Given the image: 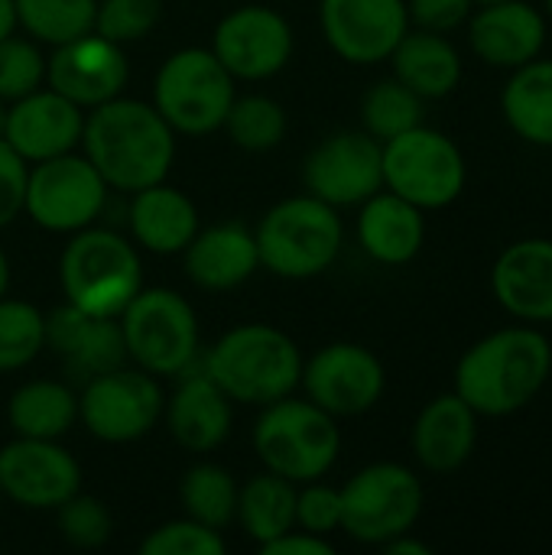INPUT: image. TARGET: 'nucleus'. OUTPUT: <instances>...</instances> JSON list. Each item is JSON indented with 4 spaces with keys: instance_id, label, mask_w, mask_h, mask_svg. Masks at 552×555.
Returning a JSON list of instances; mask_svg holds the SVG:
<instances>
[{
    "instance_id": "1",
    "label": "nucleus",
    "mask_w": 552,
    "mask_h": 555,
    "mask_svg": "<svg viewBox=\"0 0 552 555\" xmlns=\"http://www.w3.org/2000/svg\"><path fill=\"white\" fill-rule=\"evenodd\" d=\"M81 153L114 192H140L166 182L176 163V130L153 101L117 94L85 111Z\"/></svg>"
},
{
    "instance_id": "2",
    "label": "nucleus",
    "mask_w": 552,
    "mask_h": 555,
    "mask_svg": "<svg viewBox=\"0 0 552 555\" xmlns=\"http://www.w3.org/2000/svg\"><path fill=\"white\" fill-rule=\"evenodd\" d=\"M552 374V345L537 325H508L478 338L455 364V393L485 420L527 410Z\"/></svg>"
},
{
    "instance_id": "3",
    "label": "nucleus",
    "mask_w": 552,
    "mask_h": 555,
    "mask_svg": "<svg viewBox=\"0 0 552 555\" xmlns=\"http://www.w3.org/2000/svg\"><path fill=\"white\" fill-rule=\"evenodd\" d=\"M205 374L231 403L270 406L299 390L303 351L277 325L247 322L228 328L205 354Z\"/></svg>"
},
{
    "instance_id": "4",
    "label": "nucleus",
    "mask_w": 552,
    "mask_h": 555,
    "mask_svg": "<svg viewBox=\"0 0 552 555\" xmlns=\"http://www.w3.org/2000/svg\"><path fill=\"white\" fill-rule=\"evenodd\" d=\"M260 270L280 280H312L325 273L345 244L338 208L303 192L277 202L254 228Z\"/></svg>"
},
{
    "instance_id": "5",
    "label": "nucleus",
    "mask_w": 552,
    "mask_h": 555,
    "mask_svg": "<svg viewBox=\"0 0 552 555\" xmlns=\"http://www.w3.org/2000/svg\"><path fill=\"white\" fill-rule=\"evenodd\" d=\"M59 283L65 302L81 312L117 319L143 289V263L133 241L107 228H81L68 234L59 257Z\"/></svg>"
},
{
    "instance_id": "6",
    "label": "nucleus",
    "mask_w": 552,
    "mask_h": 555,
    "mask_svg": "<svg viewBox=\"0 0 552 555\" xmlns=\"http://www.w3.org/2000/svg\"><path fill=\"white\" fill-rule=\"evenodd\" d=\"M251 442L260 465L293 485L325 478L342 455L338 420L293 393L260 406Z\"/></svg>"
},
{
    "instance_id": "7",
    "label": "nucleus",
    "mask_w": 552,
    "mask_h": 555,
    "mask_svg": "<svg viewBox=\"0 0 552 555\" xmlns=\"http://www.w3.org/2000/svg\"><path fill=\"white\" fill-rule=\"evenodd\" d=\"M127 361L153 377H179L198 358L202 328L192 302L169 289H140L117 315Z\"/></svg>"
},
{
    "instance_id": "8",
    "label": "nucleus",
    "mask_w": 552,
    "mask_h": 555,
    "mask_svg": "<svg viewBox=\"0 0 552 555\" xmlns=\"http://www.w3.org/2000/svg\"><path fill=\"white\" fill-rule=\"evenodd\" d=\"M238 81L205 46L176 49L153 78V107L163 120L185 137H208L221 130Z\"/></svg>"
},
{
    "instance_id": "9",
    "label": "nucleus",
    "mask_w": 552,
    "mask_h": 555,
    "mask_svg": "<svg viewBox=\"0 0 552 555\" xmlns=\"http://www.w3.org/2000/svg\"><path fill=\"white\" fill-rule=\"evenodd\" d=\"M381 166L384 189L423 211L455 205L468 182V163L459 143L426 124L381 143Z\"/></svg>"
},
{
    "instance_id": "10",
    "label": "nucleus",
    "mask_w": 552,
    "mask_h": 555,
    "mask_svg": "<svg viewBox=\"0 0 552 555\" xmlns=\"http://www.w3.org/2000/svg\"><path fill=\"white\" fill-rule=\"evenodd\" d=\"M342 491V530L364 546H384L410 533L423 514V481L400 462H374L355 472Z\"/></svg>"
},
{
    "instance_id": "11",
    "label": "nucleus",
    "mask_w": 552,
    "mask_h": 555,
    "mask_svg": "<svg viewBox=\"0 0 552 555\" xmlns=\"http://www.w3.org/2000/svg\"><path fill=\"white\" fill-rule=\"evenodd\" d=\"M166 393L159 377L140 367H114L85 380L78 397V420L104 446H127L156 429Z\"/></svg>"
},
{
    "instance_id": "12",
    "label": "nucleus",
    "mask_w": 552,
    "mask_h": 555,
    "mask_svg": "<svg viewBox=\"0 0 552 555\" xmlns=\"http://www.w3.org/2000/svg\"><path fill=\"white\" fill-rule=\"evenodd\" d=\"M107 202V182L85 153H62L29 166L23 215L49 234L91 228Z\"/></svg>"
},
{
    "instance_id": "13",
    "label": "nucleus",
    "mask_w": 552,
    "mask_h": 555,
    "mask_svg": "<svg viewBox=\"0 0 552 555\" xmlns=\"http://www.w3.org/2000/svg\"><path fill=\"white\" fill-rule=\"evenodd\" d=\"M299 387L306 400L322 406L335 420L364 416L387 390V371L381 358L358 341H332L303 361Z\"/></svg>"
},
{
    "instance_id": "14",
    "label": "nucleus",
    "mask_w": 552,
    "mask_h": 555,
    "mask_svg": "<svg viewBox=\"0 0 552 555\" xmlns=\"http://www.w3.org/2000/svg\"><path fill=\"white\" fill-rule=\"evenodd\" d=\"M208 49L234 81H267L290 65L296 36L280 10L267 3H244L218 20Z\"/></svg>"
},
{
    "instance_id": "15",
    "label": "nucleus",
    "mask_w": 552,
    "mask_h": 555,
    "mask_svg": "<svg viewBox=\"0 0 552 555\" xmlns=\"http://www.w3.org/2000/svg\"><path fill=\"white\" fill-rule=\"evenodd\" d=\"M303 185L332 208H358L384 189L381 140L368 130H338L325 137L303 163Z\"/></svg>"
},
{
    "instance_id": "16",
    "label": "nucleus",
    "mask_w": 552,
    "mask_h": 555,
    "mask_svg": "<svg viewBox=\"0 0 552 555\" xmlns=\"http://www.w3.org/2000/svg\"><path fill=\"white\" fill-rule=\"evenodd\" d=\"M81 491L78 459L59 439L16 436L0 449V494L23 511H55Z\"/></svg>"
},
{
    "instance_id": "17",
    "label": "nucleus",
    "mask_w": 552,
    "mask_h": 555,
    "mask_svg": "<svg viewBox=\"0 0 552 555\" xmlns=\"http://www.w3.org/2000/svg\"><path fill=\"white\" fill-rule=\"evenodd\" d=\"M329 49L351 65L387 62L410 29L407 0H319Z\"/></svg>"
},
{
    "instance_id": "18",
    "label": "nucleus",
    "mask_w": 552,
    "mask_h": 555,
    "mask_svg": "<svg viewBox=\"0 0 552 555\" xmlns=\"http://www.w3.org/2000/svg\"><path fill=\"white\" fill-rule=\"evenodd\" d=\"M127 81L130 62L124 46L104 39L94 29L62 46H52V55L46 59V85L81 111H91L124 94Z\"/></svg>"
},
{
    "instance_id": "19",
    "label": "nucleus",
    "mask_w": 552,
    "mask_h": 555,
    "mask_svg": "<svg viewBox=\"0 0 552 555\" xmlns=\"http://www.w3.org/2000/svg\"><path fill=\"white\" fill-rule=\"evenodd\" d=\"M468 46L491 68H521L543 55L550 20L527 0L478 3L468 16Z\"/></svg>"
},
{
    "instance_id": "20",
    "label": "nucleus",
    "mask_w": 552,
    "mask_h": 555,
    "mask_svg": "<svg viewBox=\"0 0 552 555\" xmlns=\"http://www.w3.org/2000/svg\"><path fill=\"white\" fill-rule=\"evenodd\" d=\"M81 127H85V111L46 85L10 101L3 140L33 166L78 150Z\"/></svg>"
},
{
    "instance_id": "21",
    "label": "nucleus",
    "mask_w": 552,
    "mask_h": 555,
    "mask_svg": "<svg viewBox=\"0 0 552 555\" xmlns=\"http://www.w3.org/2000/svg\"><path fill=\"white\" fill-rule=\"evenodd\" d=\"M491 293L498 306L527 325L552 322V241L521 237L508 244L491 267Z\"/></svg>"
},
{
    "instance_id": "22",
    "label": "nucleus",
    "mask_w": 552,
    "mask_h": 555,
    "mask_svg": "<svg viewBox=\"0 0 552 555\" xmlns=\"http://www.w3.org/2000/svg\"><path fill=\"white\" fill-rule=\"evenodd\" d=\"M46 348L62 358L68 374L78 380L127 364V348L117 319L81 312L72 302H62L46 312Z\"/></svg>"
},
{
    "instance_id": "23",
    "label": "nucleus",
    "mask_w": 552,
    "mask_h": 555,
    "mask_svg": "<svg viewBox=\"0 0 552 555\" xmlns=\"http://www.w3.org/2000/svg\"><path fill=\"white\" fill-rule=\"evenodd\" d=\"M163 420L172 442L185 452L208 455L224 446L234 423V403L202 371H182L179 387L163 403Z\"/></svg>"
},
{
    "instance_id": "24",
    "label": "nucleus",
    "mask_w": 552,
    "mask_h": 555,
    "mask_svg": "<svg viewBox=\"0 0 552 555\" xmlns=\"http://www.w3.org/2000/svg\"><path fill=\"white\" fill-rule=\"evenodd\" d=\"M185 276L205 293H231L260 270L257 237L241 221H218L198 228L182 250Z\"/></svg>"
},
{
    "instance_id": "25",
    "label": "nucleus",
    "mask_w": 552,
    "mask_h": 555,
    "mask_svg": "<svg viewBox=\"0 0 552 555\" xmlns=\"http://www.w3.org/2000/svg\"><path fill=\"white\" fill-rule=\"evenodd\" d=\"M478 413L452 390L429 400L410 433L413 459L429 475L459 472L478 446Z\"/></svg>"
},
{
    "instance_id": "26",
    "label": "nucleus",
    "mask_w": 552,
    "mask_h": 555,
    "mask_svg": "<svg viewBox=\"0 0 552 555\" xmlns=\"http://www.w3.org/2000/svg\"><path fill=\"white\" fill-rule=\"evenodd\" d=\"M358 244L384 267H407L426 244V211L394 195L390 189L374 192L358 205Z\"/></svg>"
},
{
    "instance_id": "27",
    "label": "nucleus",
    "mask_w": 552,
    "mask_h": 555,
    "mask_svg": "<svg viewBox=\"0 0 552 555\" xmlns=\"http://www.w3.org/2000/svg\"><path fill=\"white\" fill-rule=\"evenodd\" d=\"M195 231H198V208L182 189L169 182H156V185L133 192L130 237L137 247L159 254V257H172L185 250Z\"/></svg>"
},
{
    "instance_id": "28",
    "label": "nucleus",
    "mask_w": 552,
    "mask_h": 555,
    "mask_svg": "<svg viewBox=\"0 0 552 555\" xmlns=\"http://www.w3.org/2000/svg\"><path fill=\"white\" fill-rule=\"evenodd\" d=\"M394 65V78L403 81L410 91H416L423 101H442L449 98L462 81V52L446 33L416 29L410 26L397 49L387 59Z\"/></svg>"
},
{
    "instance_id": "29",
    "label": "nucleus",
    "mask_w": 552,
    "mask_h": 555,
    "mask_svg": "<svg viewBox=\"0 0 552 555\" xmlns=\"http://www.w3.org/2000/svg\"><path fill=\"white\" fill-rule=\"evenodd\" d=\"M501 114L524 143L552 150V59L537 55L511 68L501 91Z\"/></svg>"
},
{
    "instance_id": "30",
    "label": "nucleus",
    "mask_w": 552,
    "mask_h": 555,
    "mask_svg": "<svg viewBox=\"0 0 552 555\" xmlns=\"http://www.w3.org/2000/svg\"><path fill=\"white\" fill-rule=\"evenodd\" d=\"M7 423L23 439H62L78 423V393L49 377L26 380L7 400Z\"/></svg>"
},
{
    "instance_id": "31",
    "label": "nucleus",
    "mask_w": 552,
    "mask_h": 555,
    "mask_svg": "<svg viewBox=\"0 0 552 555\" xmlns=\"http://www.w3.org/2000/svg\"><path fill=\"white\" fill-rule=\"evenodd\" d=\"M234 520L257 543V550L267 546L296 527V485L264 468L238 488Z\"/></svg>"
},
{
    "instance_id": "32",
    "label": "nucleus",
    "mask_w": 552,
    "mask_h": 555,
    "mask_svg": "<svg viewBox=\"0 0 552 555\" xmlns=\"http://www.w3.org/2000/svg\"><path fill=\"white\" fill-rule=\"evenodd\" d=\"M238 481L234 475L218 465V462H198L192 468L182 472L179 478V504L182 514L211 527V530H224L234 524V511H238Z\"/></svg>"
},
{
    "instance_id": "33",
    "label": "nucleus",
    "mask_w": 552,
    "mask_h": 555,
    "mask_svg": "<svg viewBox=\"0 0 552 555\" xmlns=\"http://www.w3.org/2000/svg\"><path fill=\"white\" fill-rule=\"evenodd\" d=\"M286 111L270 94H238L228 107L221 130H228L231 143L247 153H270L286 140Z\"/></svg>"
},
{
    "instance_id": "34",
    "label": "nucleus",
    "mask_w": 552,
    "mask_h": 555,
    "mask_svg": "<svg viewBox=\"0 0 552 555\" xmlns=\"http://www.w3.org/2000/svg\"><path fill=\"white\" fill-rule=\"evenodd\" d=\"M423 104L426 101L416 91H410L403 81H397L394 75L381 78L361 98V124H364L361 130L387 143L423 124Z\"/></svg>"
},
{
    "instance_id": "35",
    "label": "nucleus",
    "mask_w": 552,
    "mask_h": 555,
    "mask_svg": "<svg viewBox=\"0 0 552 555\" xmlns=\"http://www.w3.org/2000/svg\"><path fill=\"white\" fill-rule=\"evenodd\" d=\"M16 26L46 46H62L94 29L98 0H13Z\"/></svg>"
},
{
    "instance_id": "36",
    "label": "nucleus",
    "mask_w": 552,
    "mask_h": 555,
    "mask_svg": "<svg viewBox=\"0 0 552 555\" xmlns=\"http://www.w3.org/2000/svg\"><path fill=\"white\" fill-rule=\"evenodd\" d=\"M46 351V312L0 296V374L29 367Z\"/></svg>"
},
{
    "instance_id": "37",
    "label": "nucleus",
    "mask_w": 552,
    "mask_h": 555,
    "mask_svg": "<svg viewBox=\"0 0 552 555\" xmlns=\"http://www.w3.org/2000/svg\"><path fill=\"white\" fill-rule=\"evenodd\" d=\"M55 527L72 550H101L114 533V520L104 501L85 491L72 494L65 504L55 507Z\"/></svg>"
},
{
    "instance_id": "38",
    "label": "nucleus",
    "mask_w": 552,
    "mask_h": 555,
    "mask_svg": "<svg viewBox=\"0 0 552 555\" xmlns=\"http://www.w3.org/2000/svg\"><path fill=\"white\" fill-rule=\"evenodd\" d=\"M163 20V0H98L94 33L117 46L146 39Z\"/></svg>"
},
{
    "instance_id": "39",
    "label": "nucleus",
    "mask_w": 552,
    "mask_h": 555,
    "mask_svg": "<svg viewBox=\"0 0 552 555\" xmlns=\"http://www.w3.org/2000/svg\"><path fill=\"white\" fill-rule=\"evenodd\" d=\"M46 85V55L29 36H3L0 39V98L10 104Z\"/></svg>"
},
{
    "instance_id": "40",
    "label": "nucleus",
    "mask_w": 552,
    "mask_h": 555,
    "mask_svg": "<svg viewBox=\"0 0 552 555\" xmlns=\"http://www.w3.org/2000/svg\"><path fill=\"white\" fill-rule=\"evenodd\" d=\"M143 555H224L228 543L221 537V530H211L192 517H179L169 520L156 530H150L140 543Z\"/></svg>"
},
{
    "instance_id": "41",
    "label": "nucleus",
    "mask_w": 552,
    "mask_h": 555,
    "mask_svg": "<svg viewBox=\"0 0 552 555\" xmlns=\"http://www.w3.org/2000/svg\"><path fill=\"white\" fill-rule=\"evenodd\" d=\"M299 488L303 491H296V527L316 537H332L335 530H342V491L322 485V478L306 481Z\"/></svg>"
},
{
    "instance_id": "42",
    "label": "nucleus",
    "mask_w": 552,
    "mask_h": 555,
    "mask_svg": "<svg viewBox=\"0 0 552 555\" xmlns=\"http://www.w3.org/2000/svg\"><path fill=\"white\" fill-rule=\"evenodd\" d=\"M26 176H29V163L7 140H0V231L23 215Z\"/></svg>"
},
{
    "instance_id": "43",
    "label": "nucleus",
    "mask_w": 552,
    "mask_h": 555,
    "mask_svg": "<svg viewBox=\"0 0 552 555\" xmlns=\"http://www.w3.org/2000/svg\"><path fill=\"white\" fill-rule=\"evenodd\" d=\"M475 0H407L410 26L416 29H433V33H452L468 23Z\"/></svg>"
},
{
    "instance_id": "44",
    "label": "nucleus",
    "mask_w": 552,
    "mask_h": 555,
    "mask_svg": "<svg viewBox=\"0 0 552 555\" xmlns=\"http://www.w3.org/2000/svg\"><path fill=\"white\" fill-rule=\"evenodd\" d=\"M260 553H267V555H332L335 553V546L329 543V537H316V533H309V530H299V527H293V530H286L283 537L270 540L267 546H260Z\"/></svg>"
},
{
    "instance_id": "45",
    "label": "nucleus",
    "mask_w": 552,
    "mask_h": 555,
    "mask_svg": "<svg viewBox=\"0 0 552 555\" xmlns=\"http://www.w3.org/2000/svg\"><path fill=\"white\" fill-rule=\"evenodd\" d=\"M381 550L390 555H429L433 553V550H429V543H423V540H416V537H413V530H410V533H400V537H394V540H390V543H384Z\"/></svg>"
},
{
    "instance_id": "46",
    "label": "nucleus",
    "mask_w": 552,
    "mask_h": 555,
    "mask_svg": "<svg viewBox=\"0 0 552 555\" xmlns=\"http://www.w3.org/2000/svg\"><path fill=\"white\" fill-rule=\"evenodd\" d=\"M16 33V3L13 0H0V39Z\"/></svg>"
},
{
    "instance_id": "47",
    "label": "nucleus",
    "mask_w": 552,
    "mask_h": 555,
    "mask_svg": "<svg viewBox=\"0 0 552 555\" xmlns=\"http://www.w3.org/2000/svg\"><path fill=\"white\" fill-rule=\"evenodd\" d=\"M7 289H10V260L0 247V296H7Z\"/></svg>"
},
{
    "instance_id": "48",
    "label": "nucleus",
    "mask_w": 552,
    "mask_h": 555,
    "mask_svg": "<svg viewBox=\"0 0 552 555\" xmlns=\"http://www.w3.org/2000/svg\"><path fill=\"white\" fill-rule=\"evenodd\" d=\"M7 111H10V104L0 98V140H3V130H7Z\"/></svg>"
},
{
    "instance_id": "49",
    "label": "nucleus",
    "mask_w": 552,
    "mask_h": 555,
    "mask_svg": "<svg viewBox=\"0 0 552 555\" xmlns=\"http://www.w3.org/2000/svg\"><path fill=\"white\" fill-rule=\"evenodd\" d=\"M547 20L552 23V0H547Z\"/></svg>"
},
{
    "instance_id": "50",
    "label": "nucleus",
    "mask_w": 552,
    "mask_h": 555,
    "mask_svg": "<svg viewBox=\"0 0 552 555\" xmlns=\"http://www.w3.org/2000/svg\"><path fill=\"white\" fill-rule=\"evenodd\" d=\"M475 3H495V0H475Z\"/></svg>"
},
{
    "instance_id": "51",
    "label": "nucleus",
    "mask_w": 552,
    "mask_h": 555,
    "mask_svg": "<svg viewBox=\"0 0 552 555\" xmlns=\"http://www.w3.org/2000/svg\"><path fill=\"white\" fill-rule=\"evenodd\" d=\"M0 504H3V494H0Z\"/></svg>"
}]
</instances>
